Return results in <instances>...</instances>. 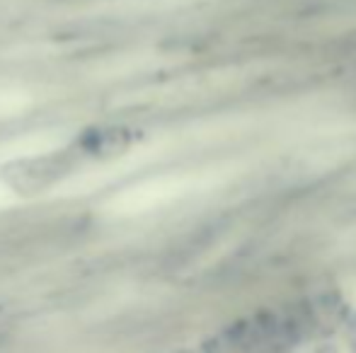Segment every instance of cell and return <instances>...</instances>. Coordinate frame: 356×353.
<instances>
[{
	"label": "cell",
	"instance_id": "obj_2",
	"mask_svg": "<svg viewBox=\"0 0 356 353\" xmlns=\"http://www.w3.org/2000/svg\"><path fill=\"white\" fill-rule=\"evenodd\" d=\"M68 133L63 128H44V131H29L24 136H15L0 146V162L32 160L63 148Z\"/></svg>",
	"mask_w": 356,
	"mask_h": 353
},
{
	"label": "cell",
	"instance_id": "obj_3",
	"mask_svg": "<svg viewBox=\"0 0 356 353\" xmlns=\"http://www.w3.org/2000/svg\"><path fill=\"white\" fill-rule=\"evenodd\" d=\"M29 104H32V97L24 89H0V119L22 114Z\"/></svg>",
	"mask_w": 356,
	"mask_h": 353
},
{
	"label": "cell",
	"instance_id": "obj_1",
	"mask_svg": "<svg viewBox=\"0 0 356 353\" xmlns=\"http://www.w3.org/2000/svg\"><path fill=\"white\" fill-rule=\"evenodd\" d=\"M240 172L238 165H211L204 170H187V172H165V175L145 177L141 182L117 191L107 203L104 211L117 218L143 216L150 211H163L175 203L184 201L197 193L211 191L228 182Z\"/></svg>",
	"mask_w": 356,
	"mask_h": 353
},
{
	"label": "cell",
	"instance_id": "obj_4",
	"mask_svg": "<svg viewBox=\"0 0 356 353\" xmlns=\"http://www.w3.org/2000/svg\"><path fill=\"white\" fill-rule=\"evenodd\" d=\"M13 203H17V196H15L13 189L0 179V211H3V208H10Z\"/></svg>",
	"mask_w": 356,
	"mask_h": 353
}]
</instances>
